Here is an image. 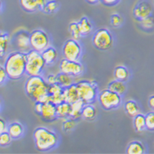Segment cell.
Segmentation results:
<instances>
[{
    "label": "cell",
    "instance_id": "6da1fadb",
    "mask_svg": "<svg viewBox=\"0 0 154 154\" xmlns=\"http://www.w3.org/2000/svg\"><path fill=\"white\" fill-rule=\"evenodd\" d=\"M48 86L44 77L39 75L29 76L25 84V92L31 100L41 102L43 103L51 102L50 94H48Z\"/></svg>",
    "mask_w": 154,
    "mask_h": 154
},
{
    "label": "cell",
    "instance_id": "7a4b0ae2",
    "mask_svg": "<svg viewBox=\"0 0 154 154\" xmlns=\"http://www.w3.org/2000/svg\"><path fill=\"white\" fill-rule=\"evenodd\" d=\"M3 66L10 80L21 79L26 74V54L18 50L10 53L7 56Z\"/></svg>",
    "mask_w": 154,
    "mask_h": 154
},
{
    "label": "cell",
    "instance_id": "3957f363",
    "mask_svg": "<svg viewBox=\"0 0 154 154\" xmlns=\"http://www.w3.org/2000/svg\"><path fill=\"white\" fill-rule=\"evenodd\" d=\"M33 138L37 150L40 152L50 151L56 148L59 138L54 131L45 127L36 128L33 133Z\"/></svg>",
    "mask_w": 154,
    "mask_h": 154
},
{
    "label": "cell",
    "instance_id": "277c9868",
    "mask_svg": "<svg viewBox=\"0 0 154 154\" xmlns=\"http://www.w3.org/2000/svg\"><path fill=\"white\" fill-rule=\"evenodd\" d=\"M46 65L40 52L31 49L26 53V75L28 76L39 75L44 71Z\"/></svg>",
    "mask_w": 154,
    "mask_h": 154
},
{
    "label": "cell",
    "instance_id": "5b68a950",
    "mask_svg": "<svg viewBox=\"0 0 154 154\" xmlns=\"http://www.w3.org/2000/svg\"><path fill=\"white\" fill-rule=\"evenodd\" d=\"M80 99L85 103H93L98 98V84L94 80H80L76 83Z\"/></svg>",
    "mask_w": 154,
    "mask_h": 154
},
{
    "label": "cell",
    "instance_id": "8992f818",
    "mask_svg": "<svg viewBox=\"0 0 154 154\" xmlns=\"http://www.w3.org/2000/svg\"><path fill=\"white\" fill-rule=\"evenodd\" d=\"M98 103L106 111L118 108L122 103V95L110 90L109 89L101 91L98 95Z\"/></svg>",
    "mask_w": 154,
    "mask_h": 154
},
{
    "label": "cell",
    "instance_id": "52a82bcc",
    "mask_svg": "<svg viewBox=\"0 0 154 154\" xmlns=\"http://www.w3.org/2000/svg\"><path fill=\"white\" fill-rule=\"evenodd\" d=\"M92 43L97 49L106 51L112 47L114 39L112 33L106 28L98 29L93 36Z\"/></svg>",
    "mask_w": 154,
    "mask_h": 154
},
{
    "label": "cell",
    "instance_id": "ba28073f",
    "mask_svg": "<svg viewBox=\"0 0 154 154\" xmlns=\"http://www.w3.org/2000/svg\"><path fill=\"white\" fill-rule=\"evenodd\" d=\"M30 45L32 49L41 53L50 46V38L45 30L37 29L30 33Z\"/></svg>",
    "mask_w": 154,
    "mask_h": 154
},
{
    "label": "cell",
    "instance_id": "9c48e42d",
    "mask_svg": "<svg viewBox=\"0 0 154 154\" xmlns=\"http://www.w3.org/2000/svg\"><path fill=\"white\" fill-rule=\"evenodd\" d=\"M62 54L64 58L71 61H79L82 55V47L78 40L69 38L62 47Z\"/></svg>",
    "mask_w": 154,
    "mask_h": 154
},
{
    "label": "cell",
    "instance_id": "30bf717a",
    "mask_svg": "<svg viewBox=\"0 0 154 154\" xmlns=\"http://www.w3.org/2000/svg\"><path fill=\"white\" fill-rule=\"evenodd\" d=\"M60 71L66 74L71 75L72 76H80L85 71L84 66L80 63V61H71L66 58L61 60L59 63Z\"/></svg>",
    "mask_w": 154,
    "mask_h": 154
},
{
    "label": "cell",
    "instance_id": "8fae6325",
    "mask_svg": "<svg viewBox=\"0 0 154 154\" xmlns=\"http://www.w3.org/2000/svg\"><path fill=\"white\" fill-rule=\"evenodd\" d=\"M13 43L18 51H21L26 54L32 49L30 45V34L26 30L18 31L14 35Z\"/></svg>",
    "mask_w": 154,
    "mask_h": 154
},
{
    "label": "cell",
    "instance_id": "7c38bea8",
    "mask_svg": "<svg viewBox=\"0 0 154 154\" xmlns=\"http://www.w3.org/2000/svg\"><path fill=\"white\" fill-rule=\"evenodd\" d=\"M134 18L140 21L152 14V8L148 0H140L136 3L133 10Z\"/></svg>",
    "mask_w": 154,
    "mask_h": 154
},
{
    "label": "cell",
    "instance_id": "4fadbf2b",
    "mask_svg": "<svg viewBox=\"0 0 154 154\" xmlns=\"http://www.w3.org/2000/svg\"><path fill=\"white\" fill-rule=\"evenodd\" d=\"M46 0H19L20 6L25 12H32L40 11L46 3Z\"/></svg>",
    "mask_w": 154,
    "mask_h": 154
},
{
    "label": "cell",
    "instance_id": "5bb4252c",
    "mask_svg": "<svg viewBox=\"0 0 154 154\" xmlns=\"http://www.w3.org/2000/svg\"><path fill=\"white\" fill-rule=\"evenodd\" d=\"M41 118L46 122H53L57 119V105L54 103H45L40 114Z\"/></svg>",
    "mask_w": 154,
    "mask_h": 154
},
{
    "label": "cell",
    "instance_id": "9a60e30c",
    "mask_svg": "<svg viewBox=\"0 0 154 154\" xmlns=\"http://www.w3.org/2000/svg\"><path fill=\"white\" fill-rule=\"evenodd\" d=\"M64 88L60 85L59 84L49 85L48 86V94H50L52 103L54 104L61 103L64 102Z\"/></svg>",
    "mask_w": 154,
    "mask_h": 154
},
{
    "label": "cell",
    "instance_id": "2e32d148",
    "mask_svg": "<svg viewBox=\"0 0 154 154\" xmlns=\"http://www.w3.org/2000/svg\"><path fill=\"white\" fill-rule=\"evenodd\" d=\"M64 101L69 103H73L80 99V96L77 90L76 83L64 88Z\"/></svg>",
    "mask_w": 154,
    "mask_h": 154
},
{
    "label": "cell",
    "instance_id": "e0dca14e",
    "mask_svg": "<svg viewBox=\"0 0 154 154\" xmlns=\"http://www.w3.org/2000/svg\"><path fill=\"white\" fill-rule=\"evenodd\" d=\"M8 132L10 134L13 139H21L23 136L24 132H25V128L23 125L18 122H14L10 123L8 128Z\"/></svg>",
    "mask_w": 154,
    "mask_h": 154
},
{
    "label": "cell",
    "instance_id": "ac0fdd59",
    "mask_svg": "<svg viewBox=\"0 0 154 154\" xmlns=\"http://www.w3.org/2000/svg\"><path fill=\"white\" fill-rule=\"evenodd\" d=\"M41 54L47 66L54 65L57 60V52L56 48L52 46L48 47L46 49L41 52Z\"/></svg>",
    "mask_w": 154,
    "mask_h": 154
},
{
    "label": "cell",
    "instance_id": "d6986e66",
    "mask_svg": "<svg viewBox=\"0 0 154 154\" xmlns=\"http://www.w3.org/2000/svg\"><path fill=\"white\" fill-rule=\"evenodd\" d=\"M71 104L66 102H62L61 103L57 105V118L64 119L71 117Z\"/></svg>",
    "mask_w": 154,
    "mask_h": 154
},
{
    "label": "cell",
    "instance_id": "ffe728a7",
    "mask_svg": "<svg viewBox=\"0 0 154 154\" xmlns=\"http://www.w3.org/2000/svg\"><path fill=\"white\" fill-rule=\"evenodd\" d=\"M124 109L125 113L129 116L133 117V118L137 114H139V112H140L139 104L137 103L136 101L132 100V99H130V100H127L125 102Z\"/></svg>",
    "mask_w": 154,
    "mask_h": 154
},
{
    "label": "cell",
    "instance_id": "44dd1931",
    "mask_svg": "<svg viewBox=\"0 0 154 154\" xmlns=\"http://www.w3.org/2000/svg\"><path fill=\"white\" fill-rule=\"evenodd\" d=\"M82 117L86 121H94L97 117V109L93 103H85L82 110Z\"/></svg>",
    "mask_w": 154,
    "mask_h": 154
},
{
    "label": "cell",
    "instance_id": "7402d4cb",
    "mask_svg": "<svg viewBox=\"0 0 154 154\" xmlns=\"http://www.w3.org/2000/svg\"><path fill=\"white\" fill-rule=\"evenodd\" d=\"M145 152L144 145L138 140H134V141L130 143L126 148V153L127 154H143Z\"/></svg>",
    "mask_w": 154,
    "mask_h": 154
},
{
    "label": "cell",
    "instance_id": "603a6c76",
    "mask_svg": "<svg viewBox=\"0 0 154 154\" xmlns=\"http://www.w3.org/2000/svg\"><path fill=\"white\" fill-rule=\"evenodd\" d=\"M131 76V73L127 67L124 66H118L114 70V77L116 80L126 82Z\"/></svg>",
    "mask_w": 154,
    "mask_h": 154
},
{
    "label": "cell",
    "instance_id": "cb8c5ba5",
    "mask_svg": "<svg viewBox=\"0 0 154 154\" xmlns=\"http://www.w3.org/2000/svg\"><path fill=\"white\" fill-rule=\"evenodd\" d=\"M11 41V37L8 33L2 31L0 34V57H3L8 49L9 45Z\"/></svg>",
    "mask_w": 154,
    "mask_h": 154
},
{
    "label": "cell",
    "instance_id": "d4e9b609",
    "mask_svg": "<svg viewBox=\"0 0 154 154\" xmlns=\"http://www.w3.org/2000/svg\"><path fill=\"white\" fill-rule=\"evenodd\" d=\"M79 23V27H80V32L82 36H86L89 35L93 30V24L89 21V18L86 17H81L80 21H78Z\"/></svg>",
    "mask_w": 154,
    "mask_h": 154
},
{
    "label": "cell",
    "instance_id": "484cf974",
    "mask_svg": "<svg viewBox=\"0 0 154 154\" xmlns=\"http://www.w3.org/2000/svg\"><path fill=\"white\" fill-rule=\"evenodd\" d=\"M85 103L81 99H79L76 102L71 103V117L75 120H78L82 117V110L85 106Z\"/></svg>",
    "mask_w": 154,
    "mask_h": 154
},
{
    "label": "cell",
    "instance_id": "4316f807",
    "mask_svg": "<svg viewBox=\"0 0 154 154\" xmlns=\"http://www.w3.org/2000/svg\"><path fill=\"white\" fill-rule=\"evenodd\" d=\"M125 83V82L115 79V80H112V82H110L107 89H109L110 90H112L113 92L117 93L118 94L122 96L126 92V85Z\"/></svg>",
    "mask_w": 154,
    "mask_h": 154
},
{
    "label": "cell",
    "instance_id": "83f0119b",
    "mask_svg": "<svg viewBox=\"0 0 154 154\" xmlns=\"http://www.w3.org/2000/svg\"><path fill=\"white\" fill-rule=\"evenodd\" d=\"M134 127L136 132H143L146 130L145 115L139 112L134 117Z\"/></svg>",
    "mask_w": 154,
    "mask_h": 154
},
{
    "label": "cell",
    "instance_id": "f1b7e54d",
    "mask_svg": "<svg viewBox=\"0 0 154 154\" xmlns=\"http://www.w3.org/2000/svg\"><path fill=\"white\" fill-rule=\"evenodd\" d=\"M71 75L66 74L64 72H60L57 74V80H58V84L63 88H66L68 86L73 85L74 83V79Z\"/></svg>",
    "mask_w": 154,
    "mask_h": 154
},
{
    "label": "cell",
    "instance_id": "f546056e",
    "mask_svg": "<svg viewBox=\"0 0 154 154\" xmlns=\"http://www.w3.org/2000/svg\"><path fill=\"white\" fill-rule=\"evenodd\" d=\"M60 3L57 0H49L47 1L45 5L44 6L42 11L46 13V14H53L59 9Z\"/></svg>",
    "mask_w": 154,
    "mask_h": 154
},
{
    "label": "cell",
    "instance_id": "4dcf8cb0",
    "mask_svg": "<svg viewBox=\"0 0 154 154\" xmlns=\"http://www.w3.org/2000/svg\"><path fill=\"white\" fill-rule=\"evenodd\" d=\"M69 30H70V33H71L72 38H75V39L80 40L81 37H82L80 27H79V23L76 22V21H73V22L70 23V25H69Z\"/></svg>",
    "mask_w": 154,
    "mask_h": 154
},
{
    "label": "cell",
    "instance_id": "1f68e13d",
    "mask_svg": "<svg viewBox=\"0 0 154 154\" xmlns=\"http://www.w3.org/2000/svg\"><path fill=\"white\" fill-rule=\"evenodd\" d=\"M76 120H75L72 117H68V118L64 119L62 122V130L66 133H70L72 131L76 125Z\"/></svg>",
    "mask_w": 154,
    "mask_h": 154
},
{
    "label": "cell",
    "instance_id": "d6a6232c",
    "mask_svg": "<svg viewBox=\"0 0 154 154\" xmlns=\"http://www.w3.org/2000/svg\"><path fill=\"white\" fill-rule=\"evenodd\" d=\"M139 22H140V25L143 29L146 30H152L154 27V17H152V15L143 19Z\"/></svg>",
    "mask_w": 154,
    "mask_h": 154
},
{
    "label": "cell",
    "instance_id": "836d02e7",
    "mask_svg": "<svg viewBox=\"0 0 154 154\" xmlns=\"http://www.w3.org/2000/svg\"><path fill=\"white\" fill-rule=\"evenodd\" d=\"M146 130L148 131H154V111H151L145 115Z\"/></svg>",
    "mask_w": 154,
    "mask_h": 154
},
{
    "label": "cell",
    "instance_id": "e575fe53",
    "mask_svg": "<svg viewBox=\"0 0 154 154\" xmlns=\"http://www.w3.org/2000/svg\"><path fill=\"white\" fill-rule=\"evenodd\" d=\"M12 136L10 135V134L8 131L0 133V146L3 148V147H7L8 146L12 141Z\"/></svg>",
    "mask_w": 154,
    "mask_h": 154
},
{
    "label": "cell",
    "instance_id": "d590c367",
    "mask_svg": "<svg viewBox=\"0 0 154 154\" xmlns=\"http://www.w3.org/2000/svg\"><path fill=\"white\" fill-rule=\"evenodd\" d=\"M123 21H124V20H123V18L120 14L113 13L112 15L111 16V24L115 28H117V27H120L121 26H122Z\"/></svg>",
    "mask_w": 154,
    "mask_h": 154
},
{
    "label": "cell",
    "instance_id": "8d00e7d4",
    "mask_svg": "<svg viewBox=\"0 0 154 154\" xmlns=\"http://www.w3.org/2000/svg\"><path fill=\"white\" fill-rule=\"evenodd\" d=\"M8 79H9V78L6 70H5V67L3 65H1V66H0V83H1V85H3Z\"/></svg>",
    "mask_w": 154,
    "mask_h": 154
},
{
    "label": "cell",
    "instance_id": "74e56055",
    "mask_svg": "<svg viewBox=\"0 0 154 154\" xmlns=\"http://www.w3.org/2000/svg\"><path fill=\"white\" fill-rule=\"evenodd\" d=\"M46 81L48 85H55L58 84V80H57V75L49 74L46 77Z\"/></svg>",
    "mask_w": 154,
    "mask_h": 154
},
{
    "label": "cell",
    "instance_id": "f35d334b",
    "mask_svg": "<svg viewBox=\"0 0 154 154\" xmlns=\"http://www.w3.org/2000/svg\"><path fill=\"white\" fill-rule=\"evenodd\" d=\"M119 2H120V0H101V3L108 7L115 6Z\"/></svg>",
    "mask_w": 154,
    "mask_h": 154
},
{
    "label": "cell",
    "instance_id": "ab89813d",
    "mask_svg": "<svg viewBox=\"0 0 154 154\" xmlns=\"http://www.w3.org/2000/svg\"><path fill=\"white\" fill-rule=\"evenodd\" d=\"M43 106H44V103H41V102H35V112H36V114L40 116L42 112V109H43Z\"/></svg>",
    "mask_w": 154,
    "mask_h": 154
},
{
    "label": "cell",
    "instance_id": "60d3db41",
    "mask_svg": "<svg viewBox=\"0 0 154 154\" xmlns=\"http://www.w3.org/2000/svg\"><path fill=\"white\" fill-rule=\"evenodd\" d=\"M8 125L7 124L6 121H4L3 118L0 119V133L8 131Z\"/></svg>",
    "mask_w": 154,
    "mask_h": 154
},
{
    "label": "cell",
    "instance_id": "b9f144b4",
    "mask_svg": "<svg viewBox=\"0 0 154 154\" xmlns=\"http://www.w3.org/2000/svg\"><path fill=\"white\" fill-rule=\"evenodd\" d=\"M148 107L154 111V94L151 95L148 98Z\"/></svg>",
    "mask_w": 154,
    "mask_h": 154
},
{
    "label": "cell",
    "instance_id": "7bdbcfd3",
    "mask_svg": "<svg viewBox=\"0 0 154 154\" xmlns=\"http://www.w3.org/2000/svg\"><path fill=\"white\" fill-rule=\"evenodd\" d=\"M85 1L89 4H97L98 3L101 2V0H85Z\"/></svg>",
    "mask_w": 154,
    "mask_h": 154
},
{
    "label": "cell",
    "instance_id": "ee69618b",
    "mask_svg": "<svg viewBox=\"0 0 154 154\" xmlns=\"http://www.w3.org/2000/svg\"><path fill=\"white\" fill-rule=\"evenodd\" d=\"M153 3H154V0H153Z\"/></svg>",
    "mask_w": 154,
    "mask_h": 154
}]
</instances>
